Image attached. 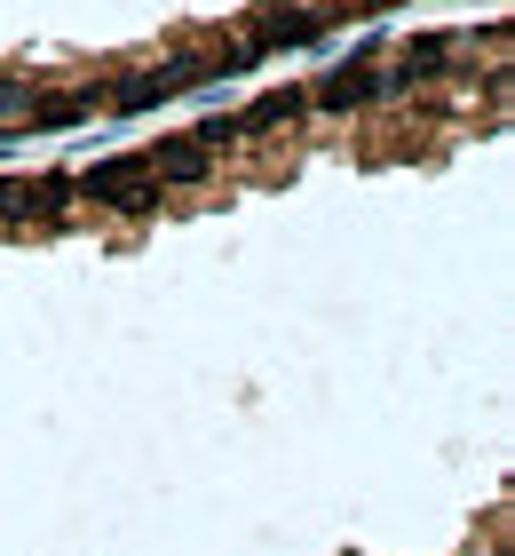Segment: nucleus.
I'll return each instance as SVG.
<instances>
[{
	"label": "nucleus",
	"instance_id": "obj_5",
	"mask_svg": "<svg viewBox=\"0 0 515 556\" xmlns=\"http://www.w3.org/2000/svg\"><path fill=\"white\" fill-rule=\"evenodd\" d=\"M309 33H318V16H286V9L254 16V48H301Z\"/></svg>",
	"mask_w": 515,
	"mask_h": 556
},
{
	"label": "nucleus",
	"instance_id": "obj_6",
	"mask_svg": "<svg viewBox=\"0 0 515 556\" xmlns=\"http://www.w3.org/2000/svg\"><path fill=\"white\" fill-rule=\"evenodd\" d=\"M294 112H301V96H294V88H278V96H262V104L239 119V128H278V119H294Z\"/></svg>",
	"mask_w": 515,
	"mask_h": 556
},
{
	"label": "nucleus",
	"instance_id": "obj_2",
	"mask_svg": "<svg viewBox=\"0 0 515 556\" xmlns=\"http://www.w3.org/2000/svg\"><path fill=\"white\" fill-rule=\"evenodd\" d=\"M389 88H397L389 64H349V72H333V80H318V104L357 112V104H373V96H389Z\"/></svg>",
	"mask_w": 515,
	"mask_h": 556
},
{
	"label": "nucleus",
	"instance_id": "obj_1",
	"mask_svg": "<svg viewBox=\"0 0 515 556\" xmlns=\"http://www.w3.org/2000/svg\"><path fill=\"white\" fill-rule=\"evenodd\" d=\"M80 191H88V199H103V207H151V199H159V184H151V167H143V151L88 167V175H80Z\"/></svg>",
	"mask_w": 515,
	"mask_h": 556
},
{
	"label": "nucleus",
	"instance_id": "obj_3",
	"mask_svg": "<svg viewBox=\"0 0 515 556\" xmlns=\"http://www.w3.org/2000/svg\"><path fill=\"white\" fill-rule=\"evenodd\" d=\"M64 207H72L64 175H40V184H9V191H0V215H16V223H56Z\"/></svg>",
	"mask_w": 515,
	"mask_h": 556
},
{
	"label": "nucleus",
	"instance_id": "obj_4",
	"mask_svg": "<svg viewBox=\"0 0 515 556\" xmlns=\"http://www.w3.org/2000/svg\"><path fill=\"white\" fill-rule=\"evenodd\" d=\"M143 167H151V184H198L206 167H215V143H151L143 151Z\"/></svg>",
	"mask_w": 515,
	"mask_h": 556
}]
</instances>
